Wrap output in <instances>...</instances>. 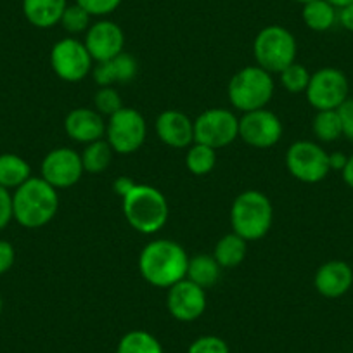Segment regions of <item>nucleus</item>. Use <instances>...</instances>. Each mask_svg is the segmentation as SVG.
Returning <instances> with one entry per match:
<instances>
[{
    "label": "nucleus",
    "mask_w": 353,
    "mask_h": 353,
    "mask_svg": "<svg viewBox=\"0 0 353 353\" xmlns=\"http://www.w3.org/2000/svg\"><path fill=\"white\" fill-rule=\"evenodd\" d=\"M189 254L172 239L149 241L139 254V272L148 284L168 290L188 276Z\"/></svg>",
    "instance_id": "f257e3e1"
},
{
    "label": "nucleus",
    "mask_w": 353,
    "mask_h": 353,
    "mask_svg": "<svg viewBox=\"0 0 353 353\" xmlns=\"http://www.w3.org/2000/svg\"><path fill=\"white\" fill-rule=\"evenodd\" d=\"M59 210L57 189L42 176H32L12 194L14 220L26 229H40L54 220Z\"/></svg>",
    "instance_id": "f03ea898"
},
{
    "label": "nucleus",
    "mask_w": 353,
    "mask_h": 353,
    "mask_svg": "<svg viewBox=\"0 0 353 353\" xmlns=\"http://www.w3.org/2000/svg\"><path fill=\"white\" fill-rule=\"evenodd\" d=\"M121 208L128 225L141 234H156L166 225L170 208L165 194L148 184L135 188L121 199Z\"/></svg>",
    "instance_id": "7ed1b4c3"
},
{
    "label": "nucleus",
    "mask_w": 353,
    "mask_h": 353,
    "mask_svg": "<svg viewBox=\"0 0 353 353\" xmlns=\"http://www.w3.org/2000/svg\"><path fill=\"white\" fill-rule=\"evenodd\" d=\"M274 223V206L269 196L256 189L244 191L234 199L230 208V225L232 232L243 239H263L270 232Z\"/></svg>",
    "instance_id": "20e7f679"
},
{
    "label": "nucleus",
    "mask_w": 353,
    "mask_h": 353,
    "mask_svg": "<svg viewBox=\"0 0 353 353\" xmlns=\"http://www.w3.org/2000/svg\"><path fill=\"white\" fill-rule=\"evenodd\" d=\"M274 90L276 85L272 74L254 64L243 68L230 78L227 96L232 108L243 113H250L267 108V104L272 101Z\"/></svg>",
    "instance_id": "39448f33"
},
{
    "label": "nucleus",
    "mask_w": 353,
    "mask_h": 353,
    "mask_svg": "<svg viewBox=\"0 0 353 353\" xmlns=\"http://www.w3.org/2000/svg\"><path fill=\"white\" fill-rule=\"evenodd\" d=\"M298 43L293 33L281 25L261 28L253 40V56L256 66L270 74H279L284 68L296 61Z\"/></svg>",
    "instance_id": "423d86ee"
},
{
    "label": "nucleus",
    "mask_w": 353,
    "mask_h": 353,
    "mask_svg": "<svg viewBox=\"0 0 353 353\" xmlns=\"http://www.w3.org/2000/svg\"><path fill=\"white\" fill-rule=\"evenodd\" d=\"M148 137V123L142 113L134 108H121L108 118L106 141L118 154H134L144 145Z\"/></svg>",
    "instance_id": "0eeeda50"
},
{
    "label": "nucleus",
    "mask_w": 353,
    "mask_h": 353,
    "mask_svg": "<svg viewBox=\"0 0 353 353\" xmlns=\"http://www.w3.org/2000/svg\"><path fill=\"white\" fill-rule=\"evenodd\" d=\"M288 172L303 184H319L329 175V152L312 141H296L286 152Z\"/></svg>",
    "instance_id": "6e6552de"
},
{
    "label": "nucleus",
    "mask_w": 353,
    "mask_h": 353,
    "mask_svg": "<svg viewBox=\"0 0 353 353\" xmlns=\"http://www.w3.org/2000/svg\"><path fill=\"white\" fill-rule=\"evenodd\" d=\"M350 94V83L346 74L338 68L325 66L312 73L308 87L305 90L308 104L315 111L338 110Z\"/></svg>",
    "instance_id": "1a4fd4ad"
},
{
    "label": "nucleus",
    "mask_w": 353,
    "mask_h": 353,
    "mask_svg": "<svg viewBox=\"0 0 353 353\" xmlns=\"http://www.w3.org/2000/svg\"><path fill=\"white\" fill-rule=\"evenodd\" d=\"M52 71L68 83H78L92 73L94 59L81 40L74 37L59 40L50 50Z\"/></svg>",
    "instance_id": "9d476101"
},
{
    "label": "nucleus",
    "mask_w": 353,
    "mask_h": 353,
    "mask_svg": "<svg viewBox=\"0 0 353 353\" xmlns=\"http://www.w3.org/2000/svg\"><path fill=\"white\" fill-rule=\"evenodd\" d=\"M239 139V118L230 110L210 108L194 120V142L222 149Z\"/></svg>",
    "instance_id": "9b49d317"
},
{
    "label": "nucleus",
    "mask_w": 353,
    "mask_h": 353,
    "mask_svg": "<svg viewBox=\"0 0 353 353\" xmlns=\"http://www.w3.org/2000/svg\"><path fill=\"white\" fill-rule=\"evenodd\" d=\"M283 121L274 111L256 110L239 118V139L254 149L274 148L283 139Z\"/></svg>",
    "instance_id": "f8f14e48"
},
{
    "label": "nucleus",
    "mask_w": 353,
    "mask_h": 353,
    "mask_svg": "<svg viewBox=\"0 0 353 353\" xmlns=\"http://www.w3.org/2000/svg\"><path fill=\"white\" fill-rule=\"evenodd\" d=\"M42 179L56 189H70L81 181L85 170L80 152L71 148H56L43 158Z\"/></svg>",
    "instance_id": "ddd939ff"
},
{
    "label": "nucleus",
    "mask_w": 353,
    "mask_h": 353,
    "mask_svg": "<svg viewBox=\"0 0 353 353\" xmlns=\"http://www.w3.org/2000/svg\"><path fill=\"white\" fill-rule=\"evenodd\" d=\"M206 290L189 279H182L181 283L168 288L166 294V308L173 319L181 322H194L205 314L206 310Z\"/></svg>",
    "instance_id": "4468645a"
},
{
    "label": "nucleus",
    "mask_w": 353,
    "mask_h": 353,
    "mask_svg": "<svg viewBox=\"0 0 353 353\" xmlns=\"http://www.w3.org/2000/svg\"><path fill=\"white\" fill-rule=\"evenodd\" d=\"M83 43L94 63H103L123 52L125 33L121 26L114 21L99 19L87 30Z\"/></svg>",
    "instance_id": "2eb2a0df"
},
{
    "label": "nucleus",
    "mask_w": 353,
    "mask_h": 353,
    "mask_svg": "<svg viewBox=\"0 0 353 353\" xmlns=\"http://www.w3.org/2000/svg\"><path fill=\"white\" fill-rule=\"evenodd\" d=\"M106 123L103 114L94 108H74L64 118V130L71 141L87 145L106 139Z\"/></svg>",
    "instance_id": "dca6fc26"
},
{
    "label": "nucleus",
    "mask_w": 353,
    "mask_h": 353,
    "mask_svg": "<svg viewBox=\"0 0 353 353\" xmlns=\"http://www.w3.org/2000/svg\"><path fill=\"white\" fill-rule=\"evenodd\" d=\"M156 135L165 145L173 149H188L194 144V120L182 111L166 110L156 118Z\"/></svg>",
    "instance_id": "f3484780"
},
{
    "label": "nucleus",
    "mask_w": 353,
    "mask_h": 353,
    "mask_svg": "<svg viewBox=\"0 0 353 353\" xmlns=\"http://www.w3.org/2000/svg\"><path fill=\"white\" fill-rule=\"evenodd\" d=\"M314 286L321 296L329 300L345 296L353 286V269L343 260H327L315 272Z\"/></svg>",
    "instance_id": "a211bd4d"
},
{
    "label": "nucleus",
    "mask_w": 353,
    "mask_h": 353,
    "mask_svg": "<svg viewBox=\"0 0 353 353\" xmlns=\"http://www.w3.org/2000/svg\"><path fill=\"white\" fill-rule=\"evenodd\" d=\"M137 71L139 64L135 57L127 52H121L113 59L96 63V66L92 68V77L99 87H113L117 83L132 81Z\"/></svg>",
    "instance_id": "6ab92c4d"
},
{
    "label": "nucleus",
    "mask_w": 353,
    "mask_h": 353,
    "mask_svg": "<svg viewBox=\"0 0 353 353\" xmlns=\"http://www.w3.org/2000/svg\"><path fill=\"white\" fill-rule=\"evenodd\" d=\"M68 0H23V14L35 28L47 30L59 25Z\"/></svg>",
    "instance_id": "aec40b11"
},
{
    "label": "nucleus",
    "mask_w": 353,
    "mask_h": 353,
    "mask_svg": "<svg viewBox=\"0 0 353 353\" xmlns=\"http://www.w3.org/2000/svg\"><path fill=\"white\" fill-rule=\"evenodd\" d=\"M222 277V267L219 261L213 258V254H194L189 258V267H188V276L191 283L198 284L203 290L213 288Z\"/></svg>",
    "instance_id": "412c9836"
},
{
    "label": "nucleus",
    "mask_w": 353,
    "mask_h": 353,
    "mask_svg": "<svg viewBox=\"0 0 353 353\" xmlns=\"http://www.w3.org/2000/svg\"><path fill=\"white\" fill-rule=\"evenodd\" d=\"M32 179V166L25 158L12 152L0 154V185L6 189H18Z\"/></svg>",
    "instance_id": "4be33fe9"
},
{
    "label": "nucleus",
    "mask_w": 353,
    "mask_h": 353,
    "mask_svg": "<svg viewBox=\"0 0 353 353\" xmlns=\"http://www.w3.org/2000/svg\"><path fill=\"white\" fill-rule=\"evenodd\" d=\"M301 18L307 28L312 32H327L338 21V9L332 4H329L327 0H310L307 4H303L301 9Z\"/></svg>",
    "instance_id": "5701e85b"
},
{
    "label": "nucleus",
    "mask_w": 353,
    "mask_h": 353,
    "mask_svg": "<svg viewBox=\"0 0 353 353\" xmlns=\"http://www.w3.org/2000/svg\"><path fill=\"white\" fill-rule=\"evenodd\" d=\"M248 254V241L236 232L220 237L213 250V258L219 261L222 269H234L244 261Z\"/></svg>",
    "instance_id": "b1692460"
},
{
    "label": "nucleus",
    "mask_w": 353,
    "mask_h": 353,
    "mask_svg": "<svg viewBox=\"0 0 353 353\" xmlns=\"http://www.w3.org/2000/svg\"><path fill=\"white\" fill-rule=\"evenodd\" d=\"M113 152L114 151L108 144L106 139L90 142V144L85 145L80 154L83 170L88 173H103L104 170L110 168L111 161H113Z\"/></svg>",
    "instance_id": "393cba45"
},
{
    "label": "nucleus",
    "mask_w": 353,
    "mask_h": 353,
    "mask_svg": "<svg viewBox=\"0 0 353 353\" xmlns=\"http://www.w3.org/2000/svg\"><path fill=\"white\" fill-rule=\"evenodd\" d=\"M117 353H165L161 343L151 332L135 329L127 332L118 343Z\"/></svg>",
    "instance_id": "a878e982"
},
{
    "label": "nucleus",
    "mask_w": 353,
    "mask_h": 353,
    "mask_svg": "<svg viewBox=\"0 0 353 353\" xmlns=\"http://www.w3.org/2000/svg\"><path fill=\"white\" fill-rule=\"evenodd\" d=\"M312 132L321 142H336L343 137L341 120L338 110L317 111L312 120Z\"/></svg>",
    "instance_id": "bb28decb"
},
{
    "label": "nucleus",
    "mask_w": 353,
    "mask_h": 353,
    "mask_svg": "<svg viewBox=\"0 0 353 353\" xmlns=\"http://www.w3.org/2000/svg\"><path fill=\"white\" fill-rule=\"evenodd\" d=\"M216 165V149L194 142L185 152V166L194 175H208Z\"/></svg>",
    "instance_id": "cd10ccee"
},
{
    "label": "nucleus",
    "mask_w": 353,
    "mask_h": 353,
    "mask_svg": "<svg viewBox=\"0 0 353 353\" xmlns=\"http://www.w3.org/2000/svg\"><path fill=\"white\" fill-rule=\"evenodd\" d=\"M312 73L303 66V64L296 63L290 64L288 68H284L279 73L281 85H283L284 90H288L290 94H301L307 90L308 81H310Z\"/></svg>",
    "instance_id": "c85d7f7f"
},
{
    "label": "nucleus",
    "mask_w": 353,
    "mask_h": 353,
    "mask_svg": "<svg viewBox=\"0 0 353 353\" xmlns=\"http://www.w3.org/2000/svg\"><path fill=\"white\" fill-rule=\"evenodd\" d=\"M59 25L63 26L64 32L70 33V35H80V33H87V30L92 25V16L88 14L81 6H78L77 2L71 6H68L63 12V18H61Z\"/></svg>",
    "instance_id": "c756f323"
},
{
    "label": "nucleus",
    "mask_w": 353,
    "mask_h": 353,
    "mask_svg": "<svg viewBox=\"0 0 353 353\" xmlns=\"http://www.w3.org/2000/svg\"><path fill=\"white\" fill-rule=\"evenodd\" d=\"M123 108L120 94L114 87H99V90L94 96V110L103 114L104 118L113 117L114 113Z\"/></svg>",
    "instance_id": "7c9ffc66"
},
{
    "label": "nucleus",
    "mask_w": 353,
    "mask_h": 353,
    "mask_svg": "<svg viewBox=\"0 0 353 353\" xmlns=\"http://www.w3.org/2000/svg\"><path fill=\"white\" fill-rule=\"evenodd\" d=\"M188 353H230L229 345L225 339L219 338V336H199L198 339L191 343Z\"/></svg>",
    "instance_id": "2f4dec72"
},
{
    "label": "nucleus",
    "mask_w": 353,
    "mask_h": 353,
    "mask_svg": "<svg viewBox=\"0 0 353 353\" xmlns=\"http://www.w3.org/2000/svg\"><path fill=\"white\" fill-rule=\"evenodd\" d=\"M78 6L85 9L92 18H104L117 11L121 6V0H74Z\"/></svg>",
    "instance_id": "473e14b6"
},
{
    "label": "nucleus",
    "mask_w": 353,
    "mask_h": 353,
    "mask_svg": "<svg viewBox=\"0 0 353 353\" xmlns=\"http://www.w3.org/2000/svg\"><path fill=\"white\" fill-rule=\"evenodd\" d=\"M14 220V212H12V194L9 189L0 185V230Z\"/></svg>",
    "instance_id": "72a5a7b5"
},
{
    "label": "nucleus",
    "mask_w": 353,
    "mask_h": 353,
    "mask_svg": "<svg viewBox=\"0 0 353 353\" xmlns=\"http://www.w3.org/2000/svg\"><path fill=\"white\" fill-rule=\"evenodd\" d=\"M339 120L343 127V137L353 142V99H346L341 106L338 108Z\"/></svg>",
    "instance_id": "f704fd0d"
},
{
    "label": "nucleus",
    "mask_w": 353,
    "mask_h": 353,
    "mask_svg": "<svg viewBox=\"0 0 353 353\" xmlns=\"http://www.w3.org/2000/svg\"><path fill=\"white\" fill-rule=\"evenodd\" d=\"M16 261V251L9 241L0 239V276H4L6 272L12 269V265Z\"/></svg>",
    "instance_id": "c9c22d12"
},
{
    "label": "nucleus",
    "mask_w": 353,
    "mask_h": 353,
    "mask_svg": "<svg viewBox=\"0 0 353 353\" xmlns=\"http://www.w3.org/2000/svg\"><path fill=\"white\" fill-rule=\"evenodd\" d=\"M134 188H135V182L132 181L130 176H118L117 181H114V184H113L114 194L120 196L121 199H123L125 196H127L128 192H130Z\"/></svg>",
    "instance_id": "e433bc0d"
},
{
    "label": "nucleus",
    "mask_w": 353,
    "mask_h": 353,
    "mask_svg": "<svg viewBox=\"0 0 353 353\" xmlns=\"http://www.w3.org/2000/svg\"><path fill=\"white\" fill-rule=\"evenodd\" d=\"M338 23L346 30V32L353 33V4L345 6V8L338 9Z\"/></svg>",
    "instance_id": "4c0bfd02"
},
{
    "label": "nucleus",
    "mask_w": 353,
    "mask_h": 353,
    "mask_svg": "<svg viewBox=\"0 0 353 353\" xmlns=\"http://www.w3.org/2000/svg\"><path fill=\"white\" fill-rule=\"evenodd\" d=\"M346 161H348V156L343 154V152H339V151L329 152V166H331V170H338V172H343Z\"/></svg>",
    "instance_id": "58836bf2"
},
{
    "label": "nucleus",
    "mask_w": 353,
    "mask_h": 353,
    "mask_svg": "<svg viewBox=\"0 0 353 353\" xmlns=\"http://www.w3.org/2000/svg\"><path fill=\"white\" fill-rule=\"evenodd\" d=\"M343 181H345V184L348 185L350 189H353V154L350 156L348 161H346L345 168H343Z\"/></svg>",
    "instance_id": "ea45409f"
},
{
    "label": "nucleus",
    "mask_w": 353,
    "mask_h": 353,
    "mask_svg": "<svg viewBox=\"0 0 353 353\" xmlns=\"http://www.w3.org/2000/svg\"><path fill=\"white\" fill-rule=\"evenodd\" d=\"M327 2L329 4L334 6L336 9H341V8H345V6L353 4V0H327Z\"/></svg>",
    "instance_id": "a19ab883"
},
{
    "label": "nucleus",
    "mask_w": 353,
    "mask_h": 353,
    "mask_svg": "<svg viewBox=\"0 0 353 353\" xmlns=\"http://www.w3.org/2000/svg\"><path fill=\"white\" fill-rule=\"evenodd\" d=\"M294 2H298V4H307V2H310V0H294Z\"/></svg>",
    "instance_id": "79ce46f5"
},
{
    "label": "nucleus",
    "mask_w": 353,
    "mask_h": 353,
    "mask_svg": "<svg viewBox=\"0 0 353 353\" xmlns=\"http://www.w3.org/2000/svg\"><path fill=\"white\" fill-rule=\"evenodd\" d=\"M2 307H4V301H2V296H0V314H2Z\"/></svg>",
    "instance_id": "37998d69"
}]
</instances>
